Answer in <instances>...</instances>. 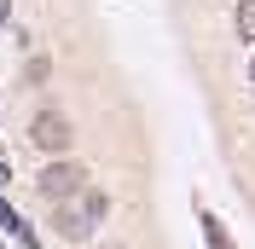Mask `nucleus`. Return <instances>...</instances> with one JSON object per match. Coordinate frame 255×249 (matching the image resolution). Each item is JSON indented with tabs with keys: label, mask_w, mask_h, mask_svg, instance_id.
<instances>
[{
	"label": "nucleus",
	"mask_w": 255,
	"mask_h": 249,
	"mask_svg": "<svg viewBox=\"0 0 255 249\" xmlns=\"http://www.w3.org/2000/svg\"><path fill=\"white\" fill-rule=\"evenodd\" d=\"M35 186H41V197L64 203V197H76V191L87 186V168H81V162H70V156H52L47 168L35 174Z\"/></svg>",
	"instance_id": "1"
},
{
	"label": "nucleus",
	"mask_w": 255,
	"mask_h": 249,
	"mask_svg": "<svg viewBox=\"0 0 255 249\" xmlns=\"http://www.w3.org/2000/svg\"><path fill=\"white\" fill-rule=\"evenodd\" d=\"M29 139L41 145V151H47V156H58V151H70V139H76V127L64 122L58 110H41V116H35V122H29Z\"/></svg>",
	"instance_id": "2"
},
{
	"label": "nucleus",
	"mask_w": 255,
	"mask_h": 249,
	"mask_svg": "<svg viewBox=\"0 0 255 249\" xmlns=\"http://www.w3.org/2000/svg\"><path fill=\"white\" fill-rule=\"evenodd\" d=\"M52 226H58V238H70V244H81V238L93 232V220L81 215L76 203H58V215H52Z\"/></svg>",
	"instance_id": "3"
},
{
	"label": "nucleus",
	"mask_w": 255,
	"mask_h": 249,
	"mask_svg": "<svg viewBox=\"0 0 255 249\" xmlns=\"http://www.w3.org/2000/svg\"><path fill=\"white\" fill-rule=\"evenodd\" d=\"M0 226H6V232H12L23 249H41V238H35L29 226H23V215H17V209H6V203H0Z\"/></svg>",
	"instance_id": "4"
},
{
	"label": "nucleus",
	"mask_w": 255,
	"mask_h": 249,
	"mask_svg": "<svg viewBox=\"0 0 255 249\" xmlns=\"http://www.w3.org/2000/svg\"><path fill=\"white\" fill-rule=\"evenodd\" d=\"M76 197H81L76 209H81V215H87V220H105V215H111V197H105V191H93V186H81Z\"/></svg>",
	"instance_id": "5"
},
{
	"label": "nucleus",
	"mask_w": 255,
	"mask_h": 249,
	"mask_svg": "<svg viewBox=\"0 0 255 249\" xmlns=\"http://www.w3.org/2000/svg\"><path fill=\"white\" fill-rule=\"evenodd\" d=\"M238 41L255 47V0H238Z\"/></svg>",
	"instance_id": "6"
},
{
	"label": "nucleus",
	"mask_w": 255,
	"mask_h": 249,
	"mask_svg": "<svg viewBox=\"0 0 255 249\" xmlns=\"http://www.w3.org/2000/svg\"><path fill=\"white\" fill-rule=\"evenodd\" d=\"M203 238H209V244H215V249H232V244H226V226H221V220H215V215H203Z\"/></svg>",
	"instance_id": "7"
},
{
	"label": "nucleus",
	"mask_w": 255,
	"mask_h": 249,
	"mask_svg": "<svg viewBox=\"0 0 255 249\" xmlns=\"http://www.w3.org/2000/svg\"><path fill=\"white\" fill-rule=\"evenodd\" d=\"M47 70H52L47 58H29V70H23V81H47Z\"/></svg>",
	"instance_id": "8"
},
{
	"label": "nucleus",
	"mask_w": 255,
	"mask_h": 249,
	"mask_svg": "<svg viewBox=\"0 0 255 249\" xmlns=\"http://www.w3.org/2000/svg\"><path fill=\"white\" fill-rule=\"evenodd\" d=\"M6 6H12V0H0V17H6Z\"/></svg>",
	"instance_id": "9"
},
{
	"label": "nucleus",
	"mask_w": 255,
	"mask_h": 249,
	"mask_svg": "<svg viewBox=\"0 0 255 249\" xmlns=\"http://www.w3.org/2000/svg\"><path fill=\"white\" fill-rule=\"evenodd\" d=\"M250 81H255V58H250Z\"/></svg>",
	"instance_id": "10"
},
{
	"label": "nucleus",
	"mask_w": 255,
	"mask_h": 249,
	"mask_svg": "<svg viewBox=\"0 0 255 249\" xmlns=\"http://www.w3.org/2000/svg\"><path fill=\"white\" fill-rule=\"evenodd\" d=\"M76 249H81V244H76Z\"/></svg>",
	"instance_id": "11"
}]
</instances>
